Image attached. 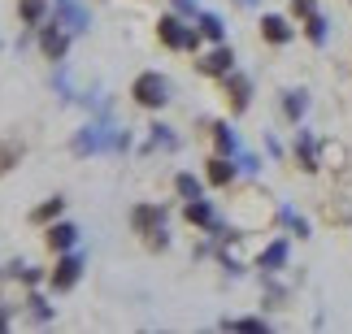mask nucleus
Returning <instances> with one entry per match:
<instances>
[{"instance_id":"obj_1","label":"nucleus","mask_w":352,"mask_h":334,"mask_svg":"<svg viewBox=\"0 0 352 334\" xmlns=\"http://www.w3.org/2000/svg\"><path fill=\"white\" fill-rule=\"evenodd\" d=\"M157 35H161V44L166 48H200V31H192V26H183L174 13H166V18L157 22Z\"/></svg>"},{"instance_id":"obj_2","label":"nucleus","mask_w":352,"mask_h":334,"mask_svg":"<svg viewBox=\"0 0 352 334\" xmlns=\"http://www.w3.org/2000/svg\"><path fill=\"white\" fill-rule=\"evenodd\" d=\"M131 96L144 104V109H161V104L170 100V87H166V78L161 74H140L131 83Z\"/></svg>"},{"instance_id":"obj_3","label":"nucleus","mask_w":352,"mask_h":334,"mask_svg":"<svg viewBox=\"0 0 352 334\" xmlns=\"http://www.w3.org/2000/svg\"><path fill=\"white\" fill-rule=\"evenodd\" d=\"M39 48H44L48 61H61V57H65L70 39H65V31H61V18H48V22H44V31H39Z\"/></svg>"},{"instance_id":"obj_4","label":"nucleus","mask_w":352,"mask_h":334,"mask_svg":"<svg viewBox=\"0 0 352 334\" xmlns=\"http://www.w3.org/2000/svg\"><path fill=\"white\" fill-rule=\"evenodd\" d=\"M78 274H83V257H78V252H65V257L52 265V291H70L78 283Z\"/></svg>"},{"instance_id":"obj_5","label":"nucleus","mask_w":352,"mask_h":334,"mask_svg":"<svg viewBox=\"0 0 352 334\" xmlns=\"http://www.w3.org/2000/svg\"><path fill=\"white\" fill-rule=\"evenodd\" d=\"M57 18H61L65 31H74V35H83L87 26H91V18L83 13V5H78V0H57Z\"/></svg>"},{"instance_id":"obj_6","label":"nucleus","mask_w":352,"mask_h":334,"mask_svg":"<svg viewBox=\"0 0 352 334\" xmlns=\"http://www.w3.org/2000/svg\"><path fill=\"white\" fill-rule=\"evenodd\" d=\"M161 222H166V208H161V204H140V208L131 213V226H135L140 235H157Z\"/></svg>"},{"instance_id":"obj_7","label":"nucleus","mask_w":352,"mask_h":334,"mask_svg":"<svg viewBox=\"0 0 352 334\" xmlns=\"http://www.w3.org/2000/svg\"><path fill=\"white\" fill-rule=\"evenodd\" d=\"M100 148H109V126H83L74 135V152L83 156V152H100Z\"/></svg>"},{"instance_id":"obj_8","label":"nucleus","mask_w":352,"mask_h":334,"mask_svg":"<svg viewBox=\"0 0 352 334\" xmlns=\"http://www.w3.org/2000/svg\"><path fill=\"white\" fill-rule=\"evenodd\" d=\"M231 65H235V52L222 44V48H213L209 57L200 61V74H218V78H226V74H231Z\"/></svg>"},{"instance_id":"obj_9","label":"nucleus","mask_w":352,"mask_h":334,"mask_svg":"<svg viewBox=\"0 0 352 334\" xmlns=\"http://www.w3.org/2000/svg\"><path fill=\"white\" fill-rule=\"evenodd\" d=\"M226 96H231V109L243 113V109H248V100H252V83L243 74H226Z\"/></svg>"},{"instance_id":"obj_10","label":"nucleus","mask_w":352,"mask_h":334,"mask_svg":"<svg viewBox=\"0 0 352 334\" xmlns=\"http://www.w3.org/2000/svg\"><path fill=\"white\" fill-rule=\"evenodd\" d=\"M74 243H78V226H70V222H52V226H48V248L70 252Z\"/></svg>"},{"instance_id":"obj_11","label":"nucleus","mask_w":352,"mask_h":334,"mask_svg":"<svg viewBox=\"0 0 352 334\" xmlns=\"http://www.w3.org/2000/svg\"><path fill=\"white\" fill-rule=\"evenodd\" d=\"M261 35L270 39V44H287L292 26H287V18H278V13H265V18H261Z\"/></svg>"},{"instance_id":"obj_12","label":"nucleus","mask_w":352,"mask_h":334,"mask_svg":"<svg viewBox=\"0 0 352 334\" xmlns=\"http://www.w3.org/2000/svg\"><path fill=\"white\" fill-rule=\"evenodd\" d=\"M296 156H300V169H318V148H314V135H309V130L296 135Z\"/></svg>"},{"instance_id":"obj_13","label":"nucleus","mask_w":352,"mask_h":334,"mask_svg":"<svg viewBox=\"0 0 352 334\" xmlns=\"http://www.w3.org/2000/svg\"><path fill=\"white\" fill-rule=\"evenodd\" d=\"M187 222H196V226H218V217H213V204H209V200H187Z\"/></svg>"},{"instance_id":"obj_14","label":"nucleus","mask_w":352,"mask_h":334,"mask_svg":"<svg viewBox=\"0 0 352 334\" xmlns=\"http://www.w3.org/2000/svg\"><path fill=\"white\" fill-rule=\"evenodd\" d=\"M283 261H287V243L278 239V243H270V248L261 252V261H256V265H261L265 274H274V270H283Z\"/></svg>"},{"instance_id":"obj_15","label":"nucleus","mask_w":352,"mask_h":334,"mask_svg":"<svg viewBox=\"0 0 352 334\" xmlns=\"http://www.w3.org/2000/svg\"><path fill=\"white\" fill-rule=\"evenodd\" d=\"M209 182H213V187H231V182H235V165L226 161V156L209 161Z\"/></svg>"},{"instance_id":"obj_16","label":"nucleus","mask_w":352,"mask_h":334,"mask_svg":"<svg viewBox=\"0 0 352 334\" xmlns=\"http://www.w3.org/2000/svg\"><path fill=\"white\" fill-rule=\"evenodd\" d=\"M18 13H22V22H48V5H44V0H22V5H18Z\"/></svg>"},{"instance_id":"obj_17","label":"nucleus","mask_w":352,"mask_h":334,"mask_svg":"<svg viewBox=\"0 0 352 334\" xmlns=\"http://www.w3.org/2000/svg\"><path fill=\"white\" fill-rule=\"evenodd\" d=\"M200 35H205V39H222L226 35V26H222V18H218V13H200Z\"/></svg>"},{"instance_id":"obj_18","label":"nucleus","mask_w":352,"mask_h":334,"mask_svg":"<svg viewBox=\"0 0 352 334\" xmlns=\"http://www.w3.org/2000/svg\"><path fill=\"white\" fill-rule=\"evenodd\" d=\"M213 139H218V148H222L226 156H231V152L239 148V139H235V130H231V126H226V122H218V126H213Z\"/></svg>"},{"instance_id":"obj_19","label":"nucleus","mask_w":352,"mask_h":334,"mask_svg":"<svg viewBox=\"0 0 352 334\" xmlns=\"http://www.w3.org/2000/svg\"><path fill=\"white\" fill-rule=\"evenodd\" d=\"M26 309H31V317H35V322H52V304H48L44 296H35V291L26 296Z\"/></svg>"},{"instance_id":"obj_20","label":"nucleus","mask_w":352,"mask_h":334,"mask_svg":"<svg viewBox=\"0 0 352 334\" xmlns=\"http://www.w3.org/2000/svg\"><path fill=\"white\" fill-rule=\"evenodd\" d=\"M22 161V143H0V174H9Z\"/></svg>"},{"instance_id":"obj_21","label":"nucleus","mask_w":352,"mask_h":334,"mask_svg":"<svg viewBox=\"0 0 352 334\" xmlns=\"http://www.w3.org/2000/svg\"><path fill=\"white\" fill-rule=\"evenodd\" d=\"M174 187H179L183 200H200V178H192V174H179V178H174Z\"/></svg>"},{"instance_id":"obj_22","label":"nucleus","mask_w":352,"mask_h":334,"mask_svg":"<svg viewBox=\"0 0 352 334\" xmlns=\"http://www.w3.org/2000/svg\"><path fill=\"white\" fill-rule=\"evenodd\" d=\"M65 208V200H57V195H52L48 200V204H39L35 213H31V222H52V217H57V213Z\"/></svg>"},{"instance_id":"obj_23","label":"nucleus","mask_w":352,"mask_h":334,"mask_svg":"<svg viewBox=\"0 0 352 334\" xmlns=\"http://www.w3.org/2000/svg\"><path fill=\"white\" fill-rule=\"evenodd\" d=\"M148 148H179V139L170 135V126H153V139H148Z\"/></svg>"},{"instance_id":"obj_24","label":"nucleus","mask_w":352,"mask_h":334,"mask_svg":"<svg viewBox=\"0 0 352 334\" xmlns=\"http://www.w3.org/2000/svg\"><path fill=\"white\" fill-rule=\"evenodd\" d=\"M283 109H287V117H300L309 109V100H305V91H287V100H283Z\"/></svg>"},{"instance_id":"obj_25","label":"nucleus","mask_w":352,"mask_h":334,"mask_svg":"<svg viewBox=\"0 0 352 334\" xmlns=\"http://www.w3.org/2000/svg\"><path fill=\"white\" fill-rule=\"evenodd\" d=\"M309 39H314V44H327V18H322V13H309Z\"/></svg>"},{"instance_id":"obj_26","label":"nucleus","mask_w":352,"mask_h":334,"mask_svg":"<svg viewBox=\"0 0 352 334\" xmlns=\"http://www.w3.org/2000/svg\"><path fill=\"white\" fill-rule=\"evenodd\" d=\"M222 326H231V330H265V322H261V317H243V322H222Z\"/></svg>"},{"instance_id":"obj_27","label":"nucleus","mask_w":352,"mask_h":334,"mask_svg":"<svg viewBox=\"0 0 352 334\" xmlns=\"http://www.w3.org/2000/svg\"><path fill=\"white\" fill-rule=\"evenodd\" d=\"M292 13H300V18H309V13H318V0H292Z\"/></svg>"},{"instance_id":"obj_28","label":"nucleus","mask_w":352,"mask_h":334,"mask_svg":"<svg viewBox=\"0 0 352 334\" xmlns=\"http://www.w3.org/2000/svg\"><path fill=\"white\" fill-rule=\"evenodd\" d=\"M174 9H179V13H192V9H196V0H174Z\"/></svg>"},{"instance_id":"obj_29","label":"nucleus","mask_w":352,"mask_h":334,"mask_svg":"<svg viewBox=\"0 0 352 334\" xmlns=\"http://www.w3.org/2000/svg\"><path fill=\"white\" fill-rule=\"evenodd\" d=\"M0 330H9V313H5V304H0Z\"/></svg>"},{"instance_id":"obj_30","label":"nucleus","mask_w":352,"mask_h":334,"mask_svg":"<svg viewBox=\"0 0 352 334\" xmlns=\"http://www.w3.org/2000/svg\"><path fill=\"white\" fill-rule=\"evenodd\" d=\"M243 5H252V0H243Z\"/></svg>"}]
</instances>
